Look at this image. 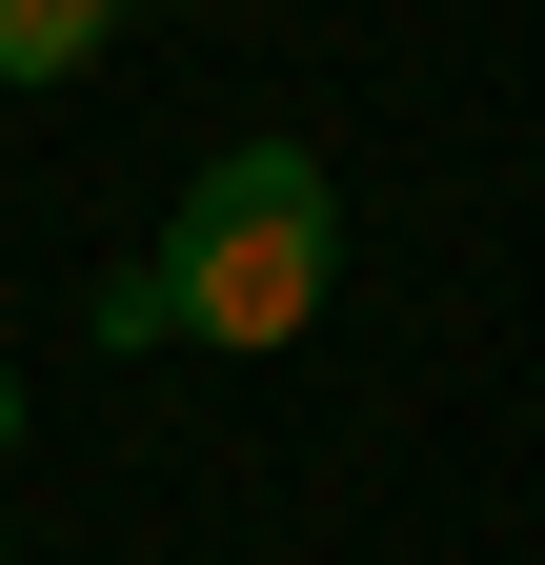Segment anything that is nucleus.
Returning <instances> with one entry per match:
<instances>
[{
	"label": "nucleus",
	"instance_id": "1",
	"mask_svg": "<svg viewBox=\"0 0 545 565\" xmlns=\"http://www.w3.org/2000/svg\"><path fill=\"white\" fill-rule=\"evenodd\" d=\"M162 282H182V323H202V343H303V323H323V282H344V182H323L303 141H223V162L182 182Z\"/></svg>",
	"mask_w": 545,
	"mask_h": 565
},
{
	"label": "nucleus",
	"instance_id": "4",
	"mask_svg": "<svg viewBox=\"0 0 545 565\" xmlns=\"http://www.w3.org/2000/svg\"><path fill=\"white\" fill-rule=\"evenodd\" d=\"M0 565H21V545H0Z\"/></svg>",
	"mask_w": 545,
	"mask_h": 565
},
{
	"label": "nucleus",
	"instance_id": "3",
	"mask_svg": "<svg viewBox=\"0 0 545 565\" xmlns=\"http://www.w3.org/2000/svg\"><path fill=\"white\" fill-rule=\"evenodd\" d=\"M0 465H21V364H0Z\"/></svg>",
	"mask_w": 545,
	"mask_h": 565
},
{
	"label": "nucleus",
	"instance_id": "2",
	"mask_svg": "<svg viewBox=\"0 0 545 565\" xmlns=\"http://www.w3.org/2000/svg\"><path fill=\"white\" fill-rule=\"evenodd\" d=\"M121 41V0H0V82H82Z\"/></svg>",
	"mask_w": 545,
	"mask_h": 565
}]
</instances>
